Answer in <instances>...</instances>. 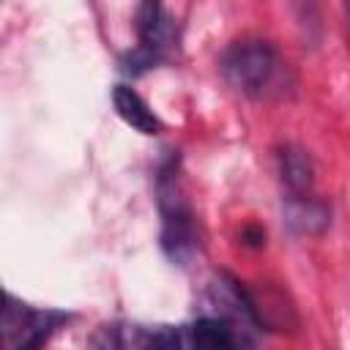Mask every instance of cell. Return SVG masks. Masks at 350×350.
<instances>
[{
	"mask_svg": "<svg viewBox=\"0 0 350 350\" xmlns=\"http://www.w3.org/2000/svg\"><path fill=\"white\" fill-rule=\"evenodd\" d=\"M137 350H180V334L172 325H156L139 334Z\"/></svg>",
	"mask_w": 350,
	"mask_h": 350,
	"instance_id": "9c48e42d",
	"label": "cell"
},
{
	"mask_svg": "<svg viewBox=\"0 0 350 350\" xmlns=\"http://www.w3.org/2000/svg\"><path fill=\"white\" fill-rule=\"evenodd\" d=\"M112 104H115L118 115L123 118V123H129L134 131L148 134V137H153V134L161 131L159 115L148 107V101H145L134 88H129V85H115V88H112Z\"/></svg>",
	"mask_w": 350,
	"mask_h": 350,
	"instance_id": "ba28073f",
	"label": "cell"
},
{
	"mask_svg": "<svg viewBox=\"0 0 350 350\" xmlns=\"http://www.w3.org/2000/svg\"><path fill=\"white\" fill-rule=\"evenodd\" d=\"M252 331L249 325L208 314L191 325V350H254Z\"/></svg>",
	"mask_w": 350,
	"mask_h": 350,
	"instance_id": "5b68a950",
	"label": "cell"
},
{
	"mask_svg": "<svg viewBox=\"0 0 350 350\" xmlns=\"http://www.w3.org/2000/svg\"><path fill=\"white\" fill-rule=\"evenodd\" d=\"M221 74L232 90L249 98H262L282 74V57L273 44L260 38L235 41L221 57Z\"/></svg>",
	"mask_w": 350,
	"mask_h": 350,
	"instance_id": "6da1fadb",
	"label": "cell"
},
{
	"mask_svg": "<svg viewBox=\"0 0 350 350\" xmlns=\"http://www.w3.org/2000/svg\"><path fill=\"white\" fill-rule=\"evenodd\" d=\"M60 320V314L30 309L8 295L3 309V350H38Z\"/></svg>",
	"mask_w": 350,
	"mask_h": 350,
	"instance_id": "277c9868",
	"label": "cell"
},
{
	"mask_svg": "<svg viewBox=\"0 0 350 350\" xmlns=\"http://www.w3.org/2000/svg\"><path fill=\"white\" fill-rule=\"evenodd\" d=\"M137 36H139V46L120 60L126 74H142L175 55L178 27L164 5L142 3L137 8Z\"/></svg>",
	"mask_w": 350,
	"mask_h": 350,
	"instance_id": "3957f363",
	"label": "cell"
},
{
	"mask_svg": "<svg viewBox=\"0 0 350 350\" xmlns=\"http://www.w3.org/2000/svg\"><path fill=\"white\" fill-rule=\"evenodd\" d=\"M156 194H159V211H161V243L164 252L183 262L197 249V230H194V213L189 208V200L183 197L180 180H178V164L170 159L156 178Z\"/></svg>",
	"mask_w": 350,
	"mask_h": 350,
	"instance_id": "7a4b0ae2",
	"label": "cell"
},
{
	"mask_svg": "<svg viewBox=\"0 0 350 350\" xmlns=\"http://www.w3.org/2000/svg\"><path fill=\"white\" fill-rule=\"evenodd\" d=\"M279 175L284 186V197H306L314 194V167L306 150L295 145H284L279 150Z\"/></svg>",
	"mask_w": 350,
	"mask_h": 350,
	"instance_id": "52a82bcc",
	"label": "cell"
},
{
	"mask_svg": "<svg viewBox=\"0 0 350 350\" xmlns=\"http://www.w3.org/2000/svg\"><path fill=\"white\" fill-rule=\"evenodd\" d=\"M284 221L295 235H320L331 224V208L317 197H284Z\"/></svg>",
	"mask_w": 350,
	"mask_h": 350,
	"instance_id": "8992f818",
	"label": "cell"
},
{
	"mask_svg": "<svg viewBox=\"0 0 350 350\" xmlns=\"http://www.w3.org/2000/svg\"><path fill=\"white\" fill-rule=\"evenodd\" d=\"M93 347H96V350H123V339H120V331H118L115 325H107V328H104V331L96 336Z\"/></svg>",
	"mask_w": 350,
	"mask_h": 350,
	"instance_id": "30bf717a",
	"label": "cell"
}]
</instances>
